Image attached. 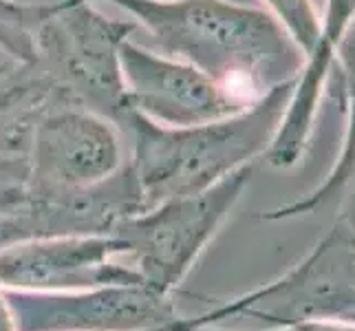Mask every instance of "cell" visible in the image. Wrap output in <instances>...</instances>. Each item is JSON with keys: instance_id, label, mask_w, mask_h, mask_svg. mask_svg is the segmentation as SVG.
<instances>
[{"instance_id": "obj_1", "label": "cell", "mask_w": 355, "mask_h": 331, "mask_svg": "<svg viewBox=\"0 0 355 331\" xmlns=\"http://www.w3.org/2000/svg\"><path fill=\"white\" fill-rule=\"evenodd\" d=\"M175 60L254 102L298 78L302 49L267 9L234 0H108Z\"/></svg>"}, {"instance_id": "obj_2", "label": "cell", "mask_w": 355, "mask_h": 331, "mask_svg": "<svg viewBox=\"0 0 355 331\" xmlns=\"http://www.w3.org/2000/svg\"><path fill=\"white\" fill-rule=\"evenodd\" d=\"M293 82L278 84L234 115L194 126H164L128 108L117 128L130 144L128 166L144 210L203 192L265 157L283 121Z\"/></svg>"}, {"instance_id": "obj_3", "label": "cell", "mask_w": 355, "mask_h": 331, "mask_svg": "<svg viewBox=\"0 0 355 331\" xmlns=\"http://www.w3.org/2000/svg\"><path fill=\"white\" fill-rule=\"evenodd\" d=\"M252 318L265 327L355 323V230L334 219L322 239L283 276L192 316L197 327Z\"/></svg>"}, {"instance_id": "obj_4", "label": "cell", "mask_w": 355, "mask_h": 331, "mask_svg": "<svg viewBox=\"0 0 355 331\" xmlns=\"http://www.w3.org/2000/svg\"><path fill=\"white\" fill-rule=\"evenodd\" d=\"M250 181L252 166H245L203 192L162 201L119 221L111 235L126 245L124 261L148 285L175 294L221 232Z\"/></svg>"}, {"instance_id": "obj_5", "label": "cell", "mask_w": 355, "mask_h": 331, "mask_svg": "<svg viewBox=\"0 0 355 331\" xmlns=\"http://www.w3.org/2000/svg\"><path fill=\"white\" fill-rule=\"evenodd\" d=\"M135 29L132 20H106L91 7V0H55L53 14L35 35L38 62L78 104L119 126L128 110L119 44Z\"/></svg>"}, {"instance_id": "obj_6", "label": "cell", "mask_w": 355, "mask_h": 331, "mask_svg": "<svg viewBox=\"0 0 355 331\" xmlns=\"http://www.w3.org/2000/svg\"><path fill=\"white\" fill-rule=\"evenodd\" d=\"M27 157L40 194L91 188L128 162L121 130L76 102L55 104L35 121Z\"/></svg>"}, {"instance_id": "obj_7", "label": "cell", "mask_w": 355, "mask_h": 331, "mask_svg": "<svg viewBox=\"0 0 355 331\" xmlns=\"http://www.w3.org/2000/svg\"><path fill=\"white\" fill-rule=\"evenodd\" d=\"M18 331H150L181 318L175 294L148 283L80 291H7Z\"/></svg>"}, {"instance_id": "obj_8", "label": "cell", "mask_w": 355, "mask_h": 331, "mask_svg": "<svg viewBox=\"0 0 355 331\" xmlns=\"http://www.w3.org/2000/svg\"><path fill=\"white\" fill-rule=\"evenodd\" d=\"M119 71L126 108L164 126L205 124L252 104L192 65L157 56L132 38L119 44Z\"/></svg>"}, {"instance_id": "obj_9", "label": "cell", "mask_w": 355, "mask_h": 331, "mask_svg": "<svg viewBox=\"0 0 355 331\" xmlns=\"http://www.w3.org/2000/svg\"><path fill=\"white\" fill-rule=\"evenodd\" d=\"M124 256L126 245L115 235L27 239L0 250V287L5 291H80L141 283L144 278Z\"/></svg>"}, {"instance_id": "obj_10", "label": "cell", "mask_w": 355, "mask_h": 331, "mask_svg": "<svg viewBox=\"0 0 355 331\" xmlns=\"http://www.w3.org/2000/svg\"><path fill=\"white\" fill-rule=\"evenodd\" d=\"M355 27V0H324L320 9V29L315 44L293 82L283 121L276 130L265 159L274 168L296 166L307 153L322 95L334 76L336 58L349 31Z\"/></svg>"}, {"instance_id": "obj_11", "label": "cell", "mask_w": 355, "mask_h": 331, "mask_svg": "<svg viewBox=\"0 0 355 331\" xmlns=\"http://www.w3.org/2000/svg\"><path fill=\"white\" fill-rule=\"evenodd\" d=\"M334 71L340 73L347 113L345 137H342V148L336 157V164L320 186H315L304 197L278 205L274 210H263L259 214L263 221H289L331 214L334 219L355 230V27L340 46Z\"/></svg>"}, {"instance_id": "obj_12", "label": "cell", "mask_w": 355, "mask_h": 331, "mask_svg": "<svg viewBox=\"0 0 355 331\" xmlns=\"http://www.w3.org/2000/svg\"><path fill=\"white\" fill-rule=\"evenodd\" d=\"M62 102L76 100L42 62L0 65V155H27L35 121Z\"/></svg>"}, {"instance_id": "obj_13", "label": "cell", "mask_w": 355, "mask_h": 331, "mask_svg": "<svg viewBox=\"0 0 355 331\" xmlns=\"http://www.w3.org/2000/svg\"><path fill=\"white\" fill-rule=\"evenodd\" d=\"M53 3H18L0 0V49L18 62H38L35 35L53 14Z\"/></svg>"}, {"instance_id": "obj_14", "label": "cell", "mask_w": 355, "mask_h": 331, "mask_svg": "<svg viewBox=\"0 0 355 331\" xmlns=\"http://www.w3.org/2000/svg\"><path fill=\"white\" fill-rule=\"evenodd\" d=\"M40 192L31 177L24 153L0 155V214H24L35 210Z\"/></svg>"}, {"instance_id": "obj_15", "label": "cell", "mask_w": 355, "mask_h": 331, "mask_svg": "<svg viewBox=\"0 0 355 331\" xmlns=\"http://www.w3.org/2000/svg\"><path fill=\"white\" fill-rule=\"evenodd\" d=\"M263 9L283 24L307 58L320 29V7H315L313 0H263Z\"/></svg>"}, {"instance_id": "obj_16", "label": "cell", "mask_w": 355, "mask_h": 331, "mask_svg": "<svg viewBox=\"0 0 355 331\" xmlns=\"http://www.w3.org/2000/svg\"><path fill=\"white\" fill-rule=\"evenodd\" d=\"M55 230L40 210L24 214H0V250L27 239L53 237Z\"/></svg>"}, {"instance_id": "obj_17", "label": "cell", "mask_w": 355, "mask_h": 331, "mask_svg": "<svg viewBox=\"0 0 355 331\" xmlns=\"http://www.w3.org/2000/svg\"><path fill=\"white\" fill-rule=\"evenodd\" d=\"M296 331H355V323H345V321L307 323V325L296 327Z\"/></svg>"}, {"instance_id": "obj_18", "label": "cell", "mask_w": 355, "mask_h": 331, "mask_svg": "<svg viewBox=\"0 0 355 331\" xmlns=\"http://www.w3.org/2000/svg\"><path fill=\"white\" fill-rule=\"evenodd\" d=\"M0 331H18L16 318L11 314L9 300H7V291L0 287Z\"/></svg>"}, {"instance_id": "obj_19", "label": "cell", "mask_w": 355, "mask_h": 331, "mask_svg": "<svg viewBox=\"0 0 355 331\" xmlns=\"http://www.w3.org/2000/svg\"><path fill=\"white\" fill-rule=\"evenodd\" d=\"M194 321H192V316H181L177 318L175 323H170L166 327H159V329H150V331H194Z\"/></svg>"}, {"instance_id": "obj_20", "label": "cell", "mask_w": 355, "mask_h": 331, "mask_svg": "<svg viewBox=\"0 0 355 331\" xmlns=\"http://www.w3.org/2000/svg\"><path fill=\"white\" fill-rule=\"evenodd\" d=\"M194 331H245V329H225V327H218V325H205V327H194ZM252 331H296V329L265 327V329H252Z\"/></svg>"}]
</instances>
